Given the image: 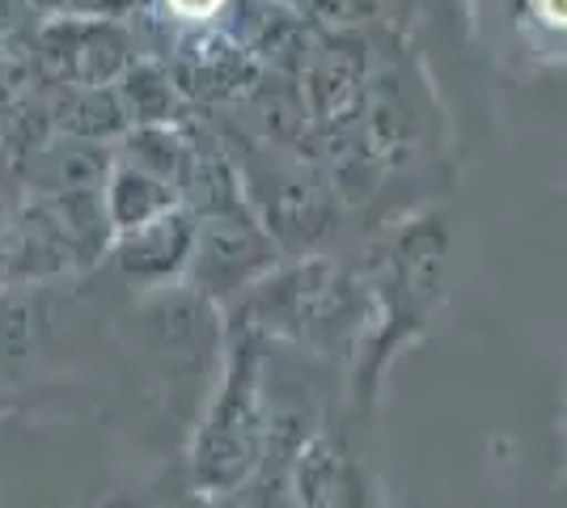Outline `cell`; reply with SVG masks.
Listing matches in <instances>:
<instances>
[{
  "label": "cell",
  "instance_id": "cell-1",
  "mask_svg": "<svg viewBox=\"0 0 567 508\" xmlns=\"http://www.w3.org/2000/svg\"><path fill=\"white\" fill-rule=\"evenodd\" d=\"M271 403L262 386V335L250 322L225 331V364L190 436L195 496H237L267 458Z\"/></svg>",
  "mask_w": 567,
  "mask_h": 508
},
{
  "label": "cell",
  "instance_id": "cell-2",
  "mask_svg": "<svg viewBox=\"0 0 567 508\" xmlns=\"http://www.w3.org/2000/svg\"><path fill=\"white\" fill-rule=\"evenodd\" d=\"M241 318L259 335H288L313 352H334L373 322L369 284L327 255H306L292 267H276L246 297H237Z\"/></svg>",
  "mask_w": 567,
  "mask_h": 508
},
{
  "label": "cell",
  "instance_id": "cell-3",
  "mask_svg": "<svg viewBox=\"0 0 567 508\" xmlns=\"http://www.w3.org/2000/svg\"><path fill=\"white\" fill-rule=\"evenodd\" d=\"M259 157H237L241 187L262 220V229L276 238L284 259H306L339 234L343 199L322 169L288 148L255 145Z\"/></svg>",
  "mask_w": 567,
  "mask_h": 508
},
{
  "label": "cell",
  "instance_id": "cell-4",
  "mask_svg": "<svg viewBox=\"0 0 567 508\" xmlns=\"http://www.w3.org/2000/svg\"><path fill=\"white\" fill-rule=\"evenodd\" d=\"M280 246L262 229L255 208L213 212L195 225V250L187 263V284L216 305H229L280 267Z\"/></svg>",
  "mask_w": 567,
  "mask_h": 508
},
{
  "label": "cell",
  "instance_id": "cell-5",
  "mask_svg": "<svg viewBox=\"0 0 567 508\" xmlns=\"http://www.w3.org/2000/svg\"><path fill=\"white\" fill-rule=\"evenodd\" d=\"M136 55H141V43L127 22L60 13V18L34 25V76L48 90L115 85Z\"/></svg>",
  "mask_w": 567,
  "mask_h": 508
},
{
  "label": "cell",
  "instance_id": "cell-6",
  "mask_svg": "<svg viewBox=\"0 0 567 508\" xmlns=\"http://www.w3.org/2000/svg\"><path fill=\"white\" fill-rule=\"evenodd\" d=\"M373 69H378V51L360 30H352V25L348 30H322L309 48L301 73H297L309 127L313 132L355 127L364 102H369Z\"/></svg>",
  "mask_w": 567,
  "mask_h": 508
},
{
  "label": "cell",
  "instance_id": "cell-7",
  "mask_svg": "<svg viewBox=\"0 0 567 508\" xmlns=\"http://www.w3.org/2000/svg\"><path fill=\"white\" fill-rule=\"evenodd\" d=\"M141 335L157 356H166L178 369L199 364V356L225 352V331H220V305L208 301L204 292L178 280L166 289L144 292L141 301Z\"/></svg>",
  "mask_w": 567,
  "mask_h": 508
},
{
  "label": "cell",
  "instance_id": "cell-8",
  "mask_svg": "<svg viewBox=\"0 0 567 508\" xmlns=\"http://www.w3.org/2000/svg\"><path fill=\"white\" fill-rule=\"evenodd\" d=\"M195 225L199 217L187 204H174L162 217L144 220L136 229H123L111 238V267L118 280H127L132 289L153 292L187 280L190 250H195Z\"/></svg>",
  "mask_w": 567,
  "mask_h": 508
},
{
  "label": "cell",
  "instance_id": "cell-9",
  "mask_svg": "<svg viewBox=\"0 0 567 508\" xmlns=\"http://www.w3.org/2000/svg\"><path fill=\"white\" fill-rule=\"evenodd\" d=\"M297 508H378L373 479L331 433H309L288 462Z\"/></svg>",
  "mask_w": 567,
  "mask_h": 508
},
{
  "label": "cell",
  "instance_id": "cell-10",
  "mask_svg": "<svg viewBox=\"0 0 567 508\" xmlns=\"http://www.w3.org/2000/svg\"><path fill=\"white\" fill-rule=\"evenodd\" d=\"M48 120L51 132L94 141V145H115L132 127L115 85H60V90H51Z\"/></svg>",
  "mask_w": 567,
  "mask_h": 508
},
{
  "label": "cell",
  "instance_id": "cell-11",
  "mask_svg": "<svg viewBox=\"0 0 567 508\" xmlns=\"http://www.w3.org/2000/svg\"><path fill=\"white\" fill-rule=\"evenodd\" d=\"M174 204H183L178 191H174V183L148 174L136 162H127V157L115 153L111 174H106V187H102V208H106V220H111V234L136 229L144 220L169 212Z\"/></svg>",
  "mask_w": 567,
  "mask_h": 508
},
{
  "label": "cell",
  "instance_id": "cell-12",
  "mask_svg": "<svg viewBox=\"0 0 567 508\" xmlns=\"http://www.w3.org/2000/svg\"><path fill=\"white\" fill-rule=\"evenodd\" d=\"M115 94L127 111V123L132 127H148V123H174L187 102L178 97L174 81H169L166 64L157 55H136L127 64V73L115 81Z\"/></svg>",
  "mask_w": 567,
  "mask_h": 508
},
{
  "label": "cell",
  "instance_id": "cell-13",
  "mask_svg": "<svg viewBox=\"0 0 567 508\" xmlns=\"http://www.w3.org/2000/svg\"><path fill=\"white\" fill-rule=\"evenodd\" d=\"M517 18V34L534 48H564L567 43V0H492Z\"/></svg>",
  "mask_w": 567,
  "mask_h": 508
},
{
  "label": "cell",
  "instance_id": "cell-14",
  "mask_svg": "<svg viewBox=\"0 0 567 508\" xmlns=\"http://www.w3.org/2000/svg\"><path fill=\"white\" fill-rule=\"evenodd\" d=\"M34 322L39 305L25 289H9L0 297V361L22 364L34 352Z\"/></svg>",
  "mask_w": 567,
  "mask_h": 508
},
{
  "label": "cell",
  "instance_id": "cell-15",
  "mask_svg": "<svg viewBox=\"0 0 567 508\" xmlns=\"http://www.w3.org/2000/svg\"><path fill=\"white\" fill-rule=\"evenodd\" d=\"M25 4H30V9H34V13H43V18H60V13H64V4H69V0H25Z\"/></svg>",
  "mask_w": 567,
  "mask_h": 508
},
{
  "label": "cell",
  "instance_id": "cell-16",
  "mask_svg": "<svg viewBox=\"0 0 567 508\" xmlns=\"http://www.w3.org/2000/svg\"><path fill=\"white\" fill-rule=\"evenodd\" d=\"M97 508H148V505H144L141 496H136V500H132V496H106Z\"/></svg>",
  "mask_w": 567,
  "mask_h": 508
},
{
  "label": "cell",
  "instance_id": "cell-17",
  "mask_svg": "<svg viewBox=\"0 0 567 508\" xmlns=\"http://www.w3.org/2000/svg\"><path fill=\"white\" fill-rule=\"evenodd\" d=\"M195 508H237V496H199Z\"/></svg>",
  "mask_w": 567,
  "mask_h": 508
},
{
  "label": "cell",
  "instance_id": "cell-18",
  "mask_svg": "<svg viewBox=\"0 0 567 508\" xmlns=\"http://www.w3.org/2000/svg\"><path fill=\"white\" fill-rule=\"evenodd\" d=\"M0 229H4V225H0Z\"/></svg>",
  "mask_w": 567,
  "mask_h": 508
}]
</instances>
